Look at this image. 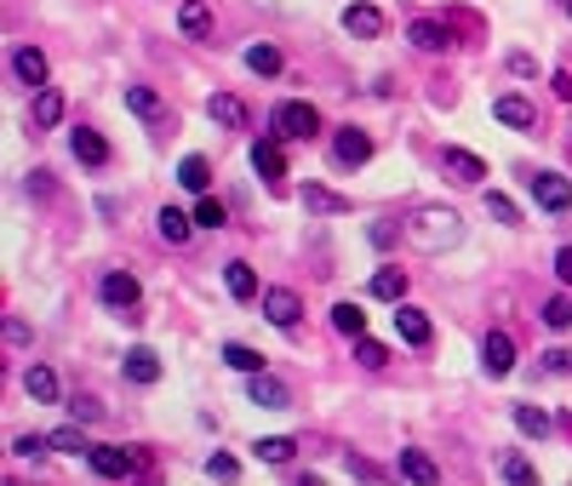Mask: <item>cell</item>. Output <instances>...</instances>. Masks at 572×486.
<instances>
[{
	"label": "cell",
	"mask_w": 572,
	"mask_h": 486,
	"mask_svg": "<svg viewBox=\"0 0 572 486\" xmlns=\"http://www.w3.org/2000/svg\"><path fill=\"white\" fill-rule=\"evenodd\" d=\"M7 344H12V349L29 344V327H23V320H7Z\"/></svg>",
	"instance_id": "c3c4849f"
},
{
	"label": "cell",
	"mask_w": 572,
	"mask_h": 486,
	"mask_svg": "<svg viewBox=\"0 0 572 486\" xmlns=\"http://www.w3.org/2000/svg\"><path fill=\"white\" fill-rule=\"evenodd\" d=\"M332 327H339L344 338H366V309H361V304H350V298H344V304H332Z\"/></svg>",
	"instance_id": "d4e9b609"
},
{
	"label": "cell",
	"mask_w": 572,
	"mask_h": 486,
	"mask_svg": "<svg viewBox=\"0 0 572 486\" xmlns=\"http://www.w3.org/2000/svg\"><path fill=\"white\" fill-rule=\"evenodd\" d=\"M223 281H229V292L235 298H258V275H252V264H241V257H235V264H223Z\"/></svg>",
	"instance_id": "4316f807"
},
{
	"label": "cell",
	"mask_w": 572,
	"mask_h": 486,
	"mask_svg": "<svg viewBox=\"0 0 572 486\" xmlns=\"http://www.w3.org/2000/svg\"><path fill=\"white\" fill-rule=\"evenodd\" d=\"M544 327H555V332L572 327V298H550V304H544Z\"/></svg>",
	"instance_id": "f35d334b"
},
{
	"label": "cell",
	"mask_w": 572,
	"mask_h": 486,
	"mask_svg": "<svg viewBox=\"0 0 572 486\" xmlns=\"http://www.w3.org/2000/svg\"><path fill=\"white\" fill-rule=\"evenodd\" d=\"M178 183H184V189H195V194H207V183H212V167H207L200 155H184V160H178Z\"/></svg>",
	"instance_id": "83f0119b"
},
{
	"label": "cell",
	"mask_w": 572,
	"mask_h": 486,
	"mask_svg": "<svg viewBox=\"0 0 572 486\" xmlns=\"http://www.w3.org/2000/svg\"><path fill=\"white\" fill-rule=\"evenodd\" d=\"M355 361H361L366 372H378V367L389 361V349H384V344H373V338H355Z\"/></svg>",
	"instance_id": "d590c367"
},
{
	"label": "cell",
	"mask_w": 572,
	"mask_h": 486,
	"mask_svg": "<svg viewBox=\"0 0 572 486\" xmlns=\"http://www.w3.org/2000/svg\"><path fill=\"white\" fill-rule=\"evenodd\" d=\"M407 241H413L418 252H453V246L464 241V218H458L453 207H418V212L407 218Z\"/></svg>",
	"instance_id": "6da1fadb"
},
{
	"label": "cell",
	"mask_w": 572,
	"mask_h": 486,
	"mask_svg": "<svg viewBox=\"0 0 572 486\" xmlns=\"http://www.w3.org/2000/svg\"><path fill=\"white\" fill-rule=\"evenodd\" d=\"M498 475L510 480V486H532V480H538V469H532V464L521 458V452H503V464H498Z\"/></svg>",
	"instance_id": "1f68e13d"
},
{
	"label": "cell",
	"mask_w": 572,
	"mask_h": 486,
	"mask_svg": "<svg viewBox=\"0 0 572 486\" xmlns=\"http://www.w3.org/2000/svg\"><path fill=\"white\" fill-rule=\"evenodd\" d=\"M550 86H555V97H566V104H572V75H566V70H555Z\"/></svg>",
	"instance_id": "681fc988"
},
{
	"label": "cell",
	"mask_w": 572,
	"mask_h": 486,
	"mask_svg": "<svg viewBox=\"0 0 572 486\" xmlns=\"http://www.w3.org/2000/svg\"><path fill=\"white\" fill-rule=\"evenodd\" d=\"M126 109L138 115L144 126H166V104H160L149 86H126Z\"/></svg>",
	"instance_id": "2e32d148"
},
{
	"label": "cell",
	"mask_w": 572,
	"mask_h": 486,
	"mask_svg": "<svg viewBox=\"0 0 572 486\" xmlns=\"http://www.w3.org/2000/svg\"><path fill=\"white\" fill-rule=\"evenodd\" d=\"M155 230H160V241H166V246H184V241H189V230H195V218H184L178 207H160V212H155Z\"/></svg>",
	"instance_id": "d6986e66"
},
{
	"label": "cell",
	"mask_w": 572,
	"mask_h": 486,
	"mask_svg": "<svg viewBox=\"0 0 572 486\" xmlns=\"http://www.w3.org/2000/svg\"><path fill=\"white\" fill-rule=\"evenodd\" d=\"M441 167H447L458 183H481V178H487L481 155H469V149H447V155H441Z\"/></svg>",
	"instance_id": "ffe728a7"
},
{
	"label": "cell",
	"mask_w": 572,
	"mask_h": 486,
	"mask_svg": "<svg viewBox=\"0 0 572 486\" xmlns=\"http://www.w3.org/2000/svg\"><path fill=\"white\" fill-rule=\"evenodd\" d=\"M12 452H18V458H41V452H52V435H18Z\"/></svg>",
	"instance_id": "ab89813d"
},
{
	"label": "cell",
	"mask_w": 572,
	"mask_h": 486,
	"mask_svg": "<svg viewBox=\"0 0 572 486\" xmlns=\"http://www.w3.org/2000/svg\"><path fill=\"white\" fill-rule=\"evenodd\" d=\"M407 41H413L418 52H447L458 35H453V23H441V18H418V23L407 29Z\"/></svg>",
	"instance_id": "52a82bcc"
},
{
	"label": "cell",
	"mask_w": 572,
	"mask_h": 486,
	"mask_svg": "<svg viewBox=\"0 0 572 486\" xmlns=\"http://www.w3.org/2000/svg\"><path fill=\"white\" fill-rule=\"evenodd\" d=\"M527 189H532V201L544 212H566L572 207V183L561 172H538V178H527Z\"/></svg>",
	"instance_id": "277c9868"
},
{
	"label": "cell",
	"mask_w": 572,
	"mask_h": 486,
	"mask_svg": "<svg viewBox=\"0 0 572 486\" xmlns=\"http://www.w3.org/2000/svg\"><path fill=\"white\" fill-rule=\"evenodd\" d=\"M252 452H258L263 464H292V452H298V441H292V435H263V441H258Z\"/></svg>",
	"instance_id": "f546056e"
},
{
	"label": "cell",
	"mask_w": 572,
	"mask_h": 486,
	"mask_svg": "<svg viewBox=\"0 0 572 486\" xmlns=\"http://www.w3.org/2000/svg\"><path fill=\"white\" fill-rule=\"evenodd\" d=\"M566 12H572V0H566Z\"/></svg>",
	"instance_id": "816d5d0a"
},
{
	"label": "cell",
	"mask_w": 572,
	"mask_h": 486,
	"mask_svg": "<svg viewBox=\"0 0 572 486\" xmlns=\"http://www.w3.org/2000/svg\"><path fill=\"white\" fill-rule=\"evenodd\" d=\"M344 464H350V475H355V480H384V469H378L373 458H355V452H350Z\"/></svg>",
	"instance_id": "7bdbcfd3"
},
{
	"label": "cell",
	"mask_w": 572,
	"mask_h": 486,
	"mask_svg": "<svg viewBox=\"0 0 572 486\" xmlns=\"http://www.w3.org/2000/svg\"><path fill=\"white\" fill-rule=\"evenodd\" d=\"M395 332H401V344L424 349L429 344V315L424 309H395Z\"/></svg>",
	"instance_id": "44dd1931"
},
{
	"label": "cell",
	"mask_w": 572,
	"mask_h": 486,
	"mask_svg": "<svg viewBox=\"0 0 572 486\" xmlns=\"http://www.w3.org/2000/svg\"><path fill=\"white\" fill-rule=\"evenodd\" d=\"M492 120H503V126H516V133H532V126H538V109L527 104V97H516V92H503L498 104H492Z\"/></svg>",
	"instance_id": "9c48e42d"
},
{
	"label": "cell",
	"mask_w": 572,
	"mask_h": 486,
	"mask_svg": "<svg viewBox=\"0 0 572 486\" xmlns=\"http://www.w3.org/2000/svg\"><path fill=\"white\" fill-rule=\"evenodd\" d=\"M58 120H63V92H58V86H41V92H35V126H41V133H52Z\"/></svg>",
	"instance_id": "603a6c76"
},
{
	"label": "cell",
	"mask_w": 572,
	"mask_h": 486,
	"mask_svg": "<svg viewBox=\"0 0 572 486\" xmlns=\"http://www.w3.org/2000/svg\"><path fill=\"white\" fill-rule=\"evenodd\" d=\"M332 160H339V167H366V160H373V138L355 133V126H339V133H332Z\"/></svg>",
	"instance_id": "5b68a950"
},
{
	"label": "cell",
	"mask_w": 572,
	"mask_h": 486,
	"mask_svg": "<svg viewBox=\"0 0 572 486\" xmlns=\"http://www.w3.org/2000/svg\"><path fill=\"white\" fill-rule=\"evenodd\" d=\"M70 144H75V160H86V167H104V160H110V144L97 138L92 126H81V133H75Z\"/></svg>",
	"instance_id": "cb8c5ba5"
},
{
	"label": "cell",
	"mask_w": 572,
	"mask_h": 486,
	"mask_svg": "<svg viewBox=\"0 0 572 486\" xmlns=\"http://www.w3.org/2000/svg\"><path fill=\"white\" fill-rule=\"evenodd\" d=\"M247 395H252V406H263V412H287V406H292L287 383H281V378H269V372H252Z\"/></svg>",
	"instance_id": "ba28073f"
},
{
	"label": "cell",
	"mask_w": 572,
	"mask_h": 486,
	"mask_svg": "<svg viewBox=\"0 0 572 486\" xmlns=\"http://www.w3.org/2000/svg\"><path fill=\"white\" fill-rule=\"evenodd\" d=\"M29 194H41V201H46V194H52V172H29Z\"/></svg>",
	"instance_id": "ee69618b"
},
{
	"label": "cell",
	"mask_w": 572,
	"mask_h": 486,
	"mask_svg": "<svg viewBox=\"0 0 572 486\" xmlns=\"http://www.w3.org/2000/svg\"><path fill=\"white\" fill-rule=\"evenodd\" d=\"M12 75L23 81V86H46V52L41 46H12Z\"/></svg>",
	"instance_id": "7c38bea8"
},
{
	"label": "cell",
	"mask_w": 572,
	"mask_h": 486,
	"mask_svg": "<svg viewBox=\"0 0 572 486\" xmlns=\"http://www.w3.org/2000/svg\"><path fill=\"white\" fill-rule=\"evenodd\" d=\"M481 367H487L492 378H510V367H516V344H510V332H487V344H481Z\"/></svg>",
	"instance_id": "8fae6325"
},
{
	"label": "cell",
	"mask_w": 572,
	"mask_h": 486,
	"mask_svg": "<svg viewBox=\"0 0 572 486\" xmlns=\"http://www.w3.org/2000/svg\"><path fill=\"white\" fill-rule=\"evenodd\" d=\"M344 29L361 35V41H373V35H384V12L366 7V0H355V7H344Z\"/></svg>",
	"instance_id": "4fadbf2b"
},
{
	"label": "cell",
	"mask_w": 572,
	"mask_h": 486,
	"mask_svg": "<svg viewBox=\"0 0 572 486\" xmlns=\"http://www.w3.org/2000/svg\"><path fill=\"white\" fill-rule=\"evenodd\" d=\"M223 201H212V194H200V207H195V223H200V230H223Z\"/></svg>",
	"instance_id": "e575fe53"
},
{
	"label": "cell",
	"mask_w": 572,
	"mask_h": 486,
	"mask_svg": "<svg viewBox=\"0 0 572 486\" xmlns=\"http://www.w3.org/2000/svg\"><path fill=\"white\" fill-rule=\"evenodd\" d=\"M395 241V223H373V246H389Z\"/></svg>",
	"instance_id": "f907efd6"
},
{
	"label": "cell",
	"mask_w": 572,
	"mask_h": 486,
	"mask_svg": "<svg viewBox=\"0 0 572 486\" xmlns=\"http://www.w3.org/2000/svg\"><path fill=\"white\" fill-rule=\"evenodd\" d=\"M223 361H229L235 372H247V378H252V372H263V355H258V349H247V344H223Z\"/></svg>",
	"instance_id": "d6a6232c"
},
{
	"label": "cell",
	"mask_w": 572,
	"mask_h": 486,
	"mask_svg": "<svg viewBox=\"0 0 572 486\" xmlns=\"http://www.w3.org/2000/svg\"><path fill=\"white\" fill-rule=\"evenodd\" d=\"M304 212L339 218V212H350V201H344V194H332V189H321V183H310V189H304Z\"/></svg>",
	"instance_id": "7402d4cb"
},
{
	"label": "cell",
	"mask_w": 572,
	"mask_h": 486,
	"mask_svg": "<svg viewBox=\"0 0 572 486\" xmlns=\"http://www.w3.org/2000/svg\"><path fill=\"white\" fill-rule=\"evenodd\" d=\"M207 115H212L218 126H229V133H241V126H247V104H241V97H229V92H212V97H207Z\"/></svg>",
	"instance_id": "ac0fdd59"
},
{
	"label": "cell",
	"mask_w": 572,
	"mask_h": 486,
	"mask_svg": "<svg viewBox=\"0 0 572 486\" xmlns=\"http://www.w3.org/2000/svg\"><path fill=\"white\" fill-rule=\"evenodd\" d=\"M247 70H252V75H281V52H275V46H252V52H247Z\"/></svg>",
	"instance_id": "836d02e7"
},
{
	"label": "cell",
	"mask_w": 572,
	"mask_h": 486,
	"mask_svg": "<svg viewBox=\"0 0 572 486\" xmlns=\"http://www.w3.org/2000/svg\"><path fill=\"white\" fill-rule=\"evenodd\" d=\"M52 446H58V452H75V458H81V452H92V441L81 435V424H70V430H52Z\"/></svg>",
	"instance_id": "74e56055"
},
{
	"label": "cell",
	"mask_w": 572,
	"mask_h": 486,
	"mask_svg": "<svg viewBox=\"0 0 572 486\" xmlns=\"http://www.w3.org/2000/svg\"><path fill=\"white\" fill-rule=\"evenodd\" d=\"M207 475H212V480H235V475H241V464H235L229 452H212V458H207Z\"/></svg>",
	"instance_id": "60d3db41"
},
{
	"label": "cell",
	"mask_w": 572,
	"mask_h": 486,
	"mask_svg": "<svg viewBox=\"0 0 572 486\" xmlns=\"http://www.w3.org/2000/svg\"><path fill=\"white\" fill-rule=\"evenodd\" d=\"M269 126H275L281 144H304V138L321 133V109H315V104H298V97H292V104L269 109Z\"/></svg>",
	"instance_id": "7a4b0ae2"
},
{
	"label": "cell",
	"mask_w": 572,
	"mask_h": 486,
	"mask_svg": "<svg viewBox=\"0 0 572 486\" xmlns=\"http://www.w3.org/2000/svg\"><path fill=\"white\" fill-rule=\"evenodd\" d=\"M252 167L263 183H281L287 178V155H281V138H269V144H252Z\"/></svg>",
	"instance_id": "5bb4252c"
},
{
	"label": "cell",
	"mask_w": 572,
	"mask_h": 486,
	"mask_svg": "<svg viewBox=\"0 0 572 486\" xmlns=\"http://www.w3.org/2000/svg\"><path fill=\"white\" fill-rule=\"evenodd\" d=\"M97 292H104V304L110 309H138V298H144V286H138V275H104V286H97Z\"/></svg>",
	"instance_id": "30bf717a"
},
{
	"label": "cell",
	"mask_w": 572,
	"mask_h": 486,
	"mask_svg": "<svg viewBox=\"0 0 572 486\" xmlns=\"http://www.w3.org/2000/svg\"><path fill=\"white\" fill-rule=\"evenodd\" d=\"M86 458H92V469L104 475V480H126V475L149 469V458H144V452H121V446H92Z\"/></svg>",
	"instance_id": "3957f363"
},
{
	"label": "cell",
	"mask_w": 572,
	"mask_h": 486,
	"mask_svg": "<svg viewBox=\"0 0 572 486\" xmlns=\"http://www.w3.org/2000/svg\"><path fill=\"white\" fill-rule=\"evenodd\" d=\"M395 469L407 475V480H418V486H435V480H441L435 458H429V452H418V446H407V452H401V458H395Z\"/></svg>",
	"instance_id": "e0dca14e"
},
{
	"label": "cell",
	"mask_w": 572,
	"mask_h": 486,
	"mask_svg": "<svg viewBox=\"0 0 572 486\" xmlns=\"http://www.w3.org/2000/svg\"><path fill=\"white\" fill-rule=\"evenodd\" d=\"M373 298L401 304V298H407V275H401V270H378V275H373Z\"/></svg>",
	"instance_id": "4dcf8cb0"
},
{
	"label": "cell",
	"mask_w": 572,
	"mask_h": 486,
	"mask_svg": "<svg viewBox=\"0 0 572 486\" xmlns=\"http://www.w3.org/2000/svg\"><path fill=\"white\" fill-rule=\"evenodd\" d=\"M263 315L275 320L281 332H292V327H298V315H304V304H298V292H292V286H269V292H263Z\"/></svg>",
	"instance_id": "8992f818"
},
{
	"label": "cell",
	"mask_w": 572,
	"mask_h": 486,
	"mask_svg": "<svg viewBox=\"0 0 572 486\" xmlns=\"http://www.w3.org/2000/svg\"><path fill=\"white\" fill-rule=\"evenodd\" d=\"M126 378H132V383H155V378H160L155 349H132V355H126Z\"/></svg>",
	"instance_id": "f1b7e54d"
},
{
	"label": "cell",
	"mask_w": 572,
	"mask_h": 486,
	"mask_svg": "<svg viewBox=\"0 0 572 486\" xmlns=\"http://www.w3.org/2000/svg\"><path fill=\"white\" fill-rule=\"evenodd\" d=\"M555 275L572 286V246H561V252H555Z\"/></svg>",
	"instance_id": "bcb514c9"
},
{
	"label": "cell",
	"mask_w": 572,
	"mask_h": 486,
	"mask_svg": "<svg viewBox=\"0 0 572 486\" xmlns=\"http://www.w3.org/2000/svg\"><path fill=\"white\" fill-rule=\"evenodd\" d=\"M75 418H81V424H92V418H97V401H86V395H75V406H70Z\"/></svg>",
	"instance_id": "7dc6e473"
},
{
	"label": "cell",
	"mask_w": 572,
	"mask_h": 486,
	"mask_svg": "<svg viewBox=\"0 0 572 486\" xmlns=\"http://www.w3.org/2000/svg\"><path fill=\"white\" fill-rule=\"evenodd\" d=\"M487 212H492L498 223H521V212H516V201H510V194H487Z\"/></svg>",
	"instance_id": "b9f144b4"
},
{
	"label": "cell",
	"mask_w": 572,
	"mask_h": 486,
	"mask_svg": "<svg viewBox=\"0 0 572 486\" xmlns=\"http://www.w3.org/2000/svg\"><path fill=\"white\" fill-rule=\"evenodd\" d=\"M178 29H184V41H207V35H212L207 0H184V7H178Z\"/></svg>",
	"instance_id": "9a60e30c"
},
{
	"label": "cell",
	"mask_w": 572,
	"mask_h": 486,
	"mask_svg": "<svg viewBox=\"0 0 572 486\" xmlns=\"http://www.w3.org/2000/svg\"><path fill=\"white\" fill-rule=\"evenodd\" d=\"M544 367H550V372H572V355H566V349H550Z\"/></svg>",
	"instance_id": "f6af8a7d"
},
{
	"label": "cell",
	"mask_w": 572,
	"mask_h": 486,
	"mask_svg": "<svg viewBox=\"0 0 572 486\" xmlns=\"http://www.w3.org/2000/svg\"><path fill=\"white\" fill-rule=\"evenodd\" d=\"M516 430L521 435H550V418L538 412V406H516Z\"/></svg>",
	"instance_id": "8d00e7d4"
},
{
	"label": "cell",
	"mask_w": 572,
	"mask_h": 486,
	"mask_svg": "<svg viewBox=\"0 0 572 486\" xmlns=\"http://www.w3.org/2000/svg\"><path fill=\"white\" fill-rule=\"evenodd\" d=\"M23 389H29L41 406H52V401H58V372H52V367H29V372H23Z\"/></svg>",
	"instance_id": "484cf974"
}]
</instances>
